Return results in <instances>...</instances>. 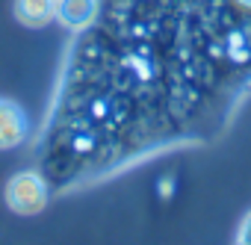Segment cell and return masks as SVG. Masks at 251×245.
Returning <instances> with one entry per match:
<instances>
[{
    "mask_svg": "<svg viewBox=\"0 0 251 245\" xmlns=\"http://www.w3.org/2000/svg\"><path fill=\"white\" fill-rule=\"evenodd\" d=\"M6 207L18 216H36L48 207V183L36 172H18L3 189Z\"/></svg>",
    "mask_w": 251,
    "mask_h": 245,
    "instance_id": "1",
    "label": "cell"
},
{
    "mask_svg": "<svg viewBox=\"0 0 251 245\" xmlns=\"http://www.w3.org/2000/svg\"><path fill=\"white\" fill-rule=\"evenodd\" d=\"M27 139V115L15 100L0 98V151L18 148Z\"/></svg>",
    "mask_w": 251,
    "mask_h": 245,
    "instance_id": "2",
    "label": "cell"
},
{
    "mask_svg": "<svg viewBox=\"0 0 251 245\" xmlns=\"http://www.w3.org/2000/svg\"><path fill=\"white\" fill-rule=\"evenodd\" d=\"M15 18L24 27H48L56 18V0H15Z\"/></svg>",
    "mask_w": 251,
    "mask_h": 245,
    "instance_id": "3",
    "label": "cell"
},
{
    "mask_svg": "<svg viewBox=\"0 0 251 245\" xmlns=\"http://www.w3.org/2000/svg\"><path fill=\"white\" fill-rule=\"evenodd\" d=\"M98 12V0H56V18L68 30L86 27Z\"/></svg>",
    "mask_w": 251,
    "mask_h": 245,
    "instance_id": "4",
    "label": "cell"
},
{
    "mask_svg": "<svg viewBox=\"0 0 251 245\" xmlns=\"http://www.w3.org/2000/svg\"><path fill=\"white\" fill-rule=\"evenodd\" d=\"M239 6H245V9H251V0H236Z\"/></svg>",
    "mask_w": 251,
    "mask_h": 245,
    "instance_id": "5",
    "label": "cell"
}]
</instances>
